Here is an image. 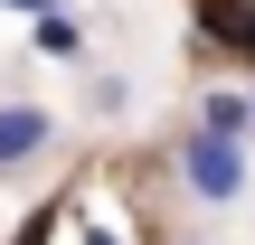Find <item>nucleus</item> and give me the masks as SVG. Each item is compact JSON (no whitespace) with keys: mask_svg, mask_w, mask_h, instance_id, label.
Listing matches in <instances>:
<instances>
[{"mask_svg":"<svg viewBox=\"0 0 255 245\" xmlns=\"http://www.w3.org/2000/svg\"><path fill=\"white\" fill-rule=\"evenodd\" d=\"M38 47H47V57H76V47H85V28L57 9V19H38Z\"/></svg>","mask_w":255,"mask_h":245,"instance_id":"39448f33","label":"nucleus"},{"mask_svg":"<svg viewBox=\"0 0 255 245\" xmlns=\"http://www.w3.org/2000/svg\"><path fill=\"white\" fill-rule=\"evenodd\" d=\"M38 151H47V113L38 104H0V170H19Z\"/></svg>","mask_w":255,"mask_h":245,"instance_id":"f03ea898","label":"nucleus"},{"mask_svg":"<svg viewBox=\"0 0 255 245\" xmlns=\"http://www.w3.org/2000/svg\"><path fill=\"white\" fill-rule=\"evenodd\" d=\"M180 179H189L208 208H227V198H246V151H237V142H218V132H199V142L180 151Z\"/></svg>","mask_w":255,"mask_h":245,"instance_id":"f257e3e1","label":"nucleus"},{"mask_svg":"<svg viewBox=\"0 0 255 245\" xmlns=\"http://www.w3.org/2000/svg\"><path fill=\"white\" fill-rule=\"evenodd\" d=\"M199 132H218V142H237V151H246V132H255V94L218 85V94L199 104Z\"/></svg>","mask_w":255,"mask_h":245,"instance_id":"7ed1b4c3","label":"nucleus"},{"mask_svg":"<svg viewBox=\"0 0 255 245\" xmlns=\"http://www.w3.org/2000/svg\"><path fill=\"white\" fill-rule=\"evenodd\" d=\"M85 245H114V236H104V227H85Z\"/></svg>","mask_w":255,"mask_h":245,"instance_id":"0eeeda50","label":"nucleus"},{"mask_svg":"<svg viewBox=\"0 0 255 245\" xmlns=\"http://www.w3.org/2000/svg\"><path fill=\"white\" fill-rule=\"evenodd\" d=\"M0 9H19V19H57V0H0Z\"/></svg>","mask_w":255,"mask_h":245,"instance_id":"423d86ee","label":"nucleus"},{"mask_svg":"<svg viewBox=\"0 0 255 245\" xmlns=\"http://www.w3.org/2000/svg\"><path fill=\"white\" fill-rule=\"evenodd\" d=\"M199 9H208V28H218L227 47H246V57H255V0H199Z\"/></svg>","mask_w":255,"mask_h":245,"instance_id":"20e7f679","label":"nucleus"}]
</instances>
